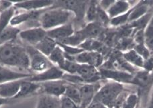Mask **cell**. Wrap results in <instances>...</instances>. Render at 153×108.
<instances>
[{"instance_id": "32", "label": "cell", "mask_w": 153, "mask_h": 108, "mask_svg": "<svg viewBox=\"0 0 153 108\" xmlns=\"http://www.w3.org/2000/svg\"><path fill=\"white\" fill-rule=\"evenodd\" d=\"M95 22L99 24L100 26H107L109 23H110V18L109 17L108 13L105 12V10L102 9V7L98 5L97 16Z\"/></svg>"}, {"instance_id": "17", "label": "cell", "mask_w": 153, "mask_h": 108, "mask_svg": "<svg viewBox=\"0 0 153 108\" xmlns=\"http://www.w3.org/2000/svg\"><path fill=\"white\" fill-rule=\"evenodd\" d=\"M22 80L9 82L0 85V98L5 99L14 98L20 90Z\"/></svg>"}, {"instance_id": "13", "label": "cell", "mask_w": 153, "mask_h": 108, "mask_svg": "<svg viewBox=\"0 0 153 108\" xmlns=\"http://www.w3.org/2000/svg\"><path fill=\"white\" fill-rule=\"evenodd\" d=\"M74 33V30H73L72 24L68 23L65 25L46 31L47 36L56 40V42H60L62 40L66 39L67 38L71 36Z\"/></svg>"}, {"instance_id": "35", "label": "cell", "mask_w": 153, "mask_h": 108, "mask_svg": "<svg viewBox=\"0 0 153 108\" xmlns=\"http://www.w3.org/2000/svg\"><path fill=\"white\" fill-rule=\"evenodd\" d=\"M132 10L129 11V12H127L126 13H124V14H122L117 16V17H115L112 19H111L110 23L114 26H119L120 24L126 22L127 20L129 19V16L131 12H132Z\"/></svg>"}, {"instance_id": "5", "label": "cell", "mask_w": 153, "mask_h": 108, "mask_svg": "<svg viewBox=\"0 0 153 108\" xmlns=\"http://www.w3.org/2000/svg\"><path fill=\"white\" fill-rule=\"evenodd\" d=\"M65 72L58 67L53 66L40 73L33 74L31 77L28 79L30 81L37 83L51 81L60 80L62 79Z\"/></svg>"}, {"instance_id": "39", "label": "cell", "mask_w": 153, "mask_h": 108, "mask_svg": "<svg viewBox=\"0 0 153 108\" xmlns=\"http://www.w3.org/2000/svg\"><path fill=\"white\" fill-rule=\"evenodd\" d=\"M13 6V4L11 1H0V13L5 12Z\"/></svg>"}, {"instance_id": "24", "label": "cell", "mask_w": 153, "mask_h": 108, "mask_svg": "<svg viewBox=\"0 0 153 108\" xmlns=\"http://www.w3.org/2000/svg\"><path fill=\"white\" fill-rule=\"evenodd\" d=\"M63 95L67 97L68 98L74 102V103L79 106L81 103V94H80V88L76 85L71 84V83H67L66 90Z\"/></svg>"}, {"instance_id": "45", "label": "cell", "mask_w": 153, "mask_h": 108, "mask_svg": "<svg viewBox=\"0 0 153 108\" xmlns=\"http://www.w3.org/2000/svg\"><path fill=\"white\" fill-rule=\"evenodd\" d=\"M75 108H79V107H75Z\"/></svg>"}, {"instance_id": "23", "label": "cell", "mask_w": 153, "mask_h": 108, "mask_svg": "<svg viewBox=\"0 0 153 108\" xmlns=\"http://www.w3.org/2000/svg\"><path fill=\"white\" fill-rule=\"evenodd\" d=\"M129 7V4L128 2L124 1H115L108 10V14L110 19H112L128 12Z\"/></svg>"}, {"instance_id": "34", "label": "cell", "mask_w": 153, "mask_h": 108, "mask_svg": "<svg viewBox=\"0 0 153 108\" xmlns=\"http://www.w3.org/2000/svg\"><path fill=\"white\" fill-rule=\"evenodd\" d=\"M144 41L149 50H153V27L150 24L144 34Z\"/></svg>"}, {"instance_id": "15", "label": "cell", "mask_w": 153, "mask_h": 108, "mask_svg": "<svg viewBox=\"0 0 153 108\" xmlns=\"http://www.w3.org/2000/svg\"><path fill=\"white\" fill-rule=\"evenodd\" d=\"M101 77H103L108 79L114 80L117 83H132L134 77L131 74L123 71H112L107 69H102L100 70Z\"/></svg>"}, {"instance_id": "21", "label": "cell", "mask_w": 153, "mask_h": 108, "mask_svg": "<svg viewBox=\"0 0 153 108\" xmlns=\"http://www.w3.org/2000/svg\"><path fill=\"white\" fill-rule=\"evenodd\" d=\"M36 108H61L60 98L42 94L38 99Z\"/></svg>"}, {"instance_id": "30", "label": "cell", "mask_w": 153, "mask_h": 108, "mask_svg": "<svg viewBox=\"0 0 153 108\" xmlns=\"http://www.w3.org/2000/svg\"><path fill=\"white\" fill-rule=\"evenodd\" d=\"M79 66H80V64L76 63V61L66 59L64 64L61 67H59V68L64 72H66L68 74L76 75Z\"/></svg>"}, {"instance_id": "28", "label": "cell", "mask_w": 153, "mask_h": 108, "mask_svg": "<svg viewBox=\"0 0 153 108\" xmlns=\"http://www.w3.org/2000/svg\"><path fill=\"white\" fill-rule=\"evenodd\" d=\"M124 58L130 63L133 64L134 65L143 67L144 66V59L136 52L135 50H132L129 52L124 54Z\"/></svg>"}, {"instance_id": "43", "label": "cell", "mask_w": 153, "mask_h": 108, "mask_svg": "<svg viewBox=\"0 0 153 108\" xmlns=\"http://www.w3.org/2000/svg\"><path fill=\"white\" fill-rule=\"evenodd\" d=\"M149 108H153V103H151V105H150Z\"/></svg>"}, {"instance_id": "16", "label": "cell", "mask_w": 153, "mask_h": 108, "mask_svg": "<svg viewBox=\"0 0 153 108\" xmlns=\"http://www.w3.org/2000/svg\"><path fill=\"white\" fill-rule=\"evenodd\" d=\"M45 10L38 11H30V12H26L18 13L13 16L10 22V26L13 27H17L18 26L26 23L30 20H39L40 16Z\"/></svg>"}, {"instance_id": "8", "label": "cell", "mask_w": 153, "mask_h": 108, "mask_svg": "<svg viewBox=\"0 0 153 108\" xmlns=\"http://www.w3.org/2000/svg\"><path fill=\"white\" fill-rule=\"evenodd\" d=\"M33 74L28 72L16 71L9 67L0 64V85L18 80L28 79Z\"/></svg>"}, {"instance_id": "20", "label": "cell", "mask_w": 153, "mask_h": 108, "mask_svg": "<svg viewBox=\"0 0 153 108\" xmlns=\"http://www.w3.org/2000/svg\"><path fill=\"white\" fill-rule=\"evenodd\" d=\"M80 33L83 35L85 40L95 39V38L99 36L102 34V26L97 22L89 23L87 25L81 30Z\"/></svg>"}, {"instance_id": "18", "label": "cell", "mask_w": 153, "mask_h": 108, "mask_svg": "<svg viewBox=\"0 0 153 108\" xmlns=\"http://www.w3.org/2000/svg\"><path fill=\"white\" fill-rule=\"evenodd\" d=\"M40 88V83L30 81L28 79H24L21 83L20 90L13 99H18L28 96L31 94L39 91Z\"/></svg>"}, {"instance_id": "3", "label": "cell", "mask_w": 153, "mask_h": 108, "mask_svg": "<svg viewBox=\"0 0 153 108\" xmlns=\"http://www.w3.org/2000/svg\"><path fill=\"white\" fill-rule=\"evenodd\" d=\"M122 91L123 87L120 83L115 81L108 83L97 91L94 100L100 102L108 108L112 107Z\"/></svg>"}, {"instance_id": "40", "label": "cell", "mask_w": 153, "mask_h": 108, "mask_svg": "<svg viewBox=\"0 0 153 108\" xmlns=\"http://www.w3.org/2000/svg\"><path fill=\"white\" fill-rule=\"evenodd\" d=\"M143 67L146 71H151L153 69V58H149L144 61Z\"/></svg>"}, {"instance_id": "31", "label": "cell", "mask_w": 153, "mask_h": 108, "mask_svg": "<svg viewBox=\"0 0 153 108\" xmlns=\"http://www.w3.org/2000/svg\"><path fill=\"white\" fill-rule=\"evenodd\" d=\"M151 77L149 71H141L136 75V77H134L133 83L141 85L146 86L151 81Z\"/></svg>"}, {"instance_id": "25", "label": "cell", "mask_w": 153, "mask_h": 108, "mask_svg": "<svg viewBox=\"0 0 153 108\" xmlns=\"http://www.w3.org/2000/svg\"><path fill=\"white\" fill-rule=\"evenodd\" d=\"M16 8L13 5L5 12L0 13V34L10 25V22L13 16H15Z\"/></svg>"}, {"instance_id": "19", "label": "cell", "mask_w": 153, "mask_h": 108, "mask_svg": "<svg viewBox=\"0 0 153 108\" xmlns=\"http://www.w3.org/2000/svg\"><path fill=\"white\" fill-rule=\"evenodd\" d=\"M56 47L57 42L56 40L46 36L39 43H38L34 47L42 55L46 56V57H48Z\"/></svg>"}, {"instance_id": "4", "label": "cell", "mask_w": 153, "mask_h": 108, "mask_svg": "<svg viewBox=\"0 0 153 108\" xmlns=\"http://www.w3.org/2000/svg\"><path fill=\"white\" fill-rule=\"evenodd\" d=\"M26 49L30 59V69L40 73L53 67L48 57L42 55L36 48L32 46H26Z\"/></svg>"}, {"instance_id": "14", "label": "cell", "mask_w": 153, "mask_h": 108, "mask_svg": "<svg viewBox=\"0 0 153 108\" xmlns=\"http://www.w3.org/2000/svg\"><path fill=\"white\" fill-rule=\"evenodd\" d=\"M79 88H80L81 103L79 107L86 108L94 101L97 91L95 86L92 83H84Z\"/></svg>"}, {"instance_id": "26", "label": "cell", "mask_w": 153, "mask_h": 108, "mask_svg": "<svg viewBox=\"0 0 153 108\" xmlns=\"http://www.w3.org/2000/svg\"><path fill=\"white\" fill-rule=\"evenodd\" d=\"M79 48L85 51L100 53L103 50V45L102 43L95 39H88L84 41L79 46Z\"/></svg>"}, {"instance_id": "42", "label": "cell", "mask_w": 153, "mask_h": 108, "mask_svg": "<svg viewBox=\"0 0 153 108\" xmlns=\"http://www.w3.org/2000/svg\"><path fill=\"white\" fill-rule=\"evenodd\" d=\"M8 99H3L0 98V107L2 106L3 105H5L7 103Z\"/></svg>"}, {"instance_id": "36", "label": "cell", "mask_w": 153, "mask_h": 108, "mask_svg": "<svg viewBox=\"0 0 153 108\" xmlns=\"http://www.w3.org/2000/svg\"><path fill=\"white\" fill-rule=\"evenodd\" d=\"M138 98L135 94H131L127 97L122 108H135L137 104Z\"/></svg>"}, {"instance_id": "33", "label": "cell", "mask_w": 153, "mask_h": 108, "mask_svg": "<svg viewBox=\"0 0 153 108\" xmlns=\"http://www.w3.org/2000/svg\"><path fill=\"white\" fill-rule=\"evenodd\" d=\"M147 12V6L146 5H141V6L136 7V9H133L131 12L129 20L130 21H135L136 20H138L139 18H141L143 17L144 14Z\"/></svg>"}, {"instance_id": "44", "label": "cell", "mask_w": 153, "mask_h": 108, "mask_svg": "<svg viewBox=\"0 0 153 108\" xmlns=\"http://www.w3.org/2000/svg\"><path fill=\"white\" fill-rule=\"evenodd\" d=\"M151 25L153 27V19H152V22H151Z\"/></svg>"}, {"instance_id": "1", "label": "cell", "mask_w": 153, "mask_h": 108, "mask_svg": "<svg viewBox=\"0 0 153 108\" xmlns=\"http://www.w3.org/2000/svg\"><path fill=\"white\" fill-rule=\"evenodd\" d=\"M0 64L11 69H30V59L26 47L16 41L1 45L0 47Z\"/></svg>"}, {"instance_id": "2", "label": "cell", "mask_w": 153, "mask_h": 108, "mask_svg": "<svg viewBox=\"0 0 153 108\" xmlns=\"http://www.w3.org/2000/svg\"><path fill=\"white\" fill-rule=\"evenodd\" d=\"M72 12L60 7L51 8L44 11L40 16V27L46 31L50 30L57 27L67 24L71 16Z\"/></svg>"}, {"instance_id": "9", "label": "cell", "mask_w": 153, "mask_h": 108, "mask_svg": "<svg viewBox=\"0 0 153 108\" xmlns=\"http://www.w3.org/2000/svg\"><path fill=\"white\" fill-rule=\"evenodd\" d=\"M75 61L79 64H89L97 68L102 64L103 56L97 52L83 51L75 56Z\"/></svg>"}, {"instance_id": "37", "label": "cell", "mask_w": 153, "mask_h": 108, "mask_svg": "<svg viewBox=\"0 0 153 108\" xmlns=\"http://www.w3.org/2000/svg\"><path fill=\"white\" fill-rule=\"evenodd\" d=\"M61 108H75L78 107L71 99L68 98L65 95H62L60 98Z\"/></svg>"}, {"instance_id": "22", "label": "cell", "mask_w": 153, "mask_h": 108, "mask_svg": "<svg viewBox=\"0 0 153 108\" xmlns=\"http://www.w3.org/2000/svg\"><path fill=\"white\" fill-rule=\"evenodd\" d=\"M20 30L17 27L9 26L0 34V46L6 43L16 41L20 32Z\"/></svg>"}, {"instance_id": "38", "label": "cell", "mask_w": 153, "mask_h": 108, "mask_svg": "<svg viewBox=\"0 0 153 108\" xmlns=\"http://www.w3.org/2000/svg\"><path fill=\"white\" fill-rule=\"evenodd\" d=\"M135 51L139 55L141 56L143 59H148L149 57V50L148 48L146 47V45L144 44H138L136 47Z\"/></svg>"}, {"instance_id": "27", "label": "cell", "mask_w": 153, "mask_h": 108, "mask_svg": "<svg viewBox=\"0 0 153 108\" xmlns=\"http://www.w3.org/2000/svg\"><path fill=\"white\" fill-rule=\"evenodd\" d=\"M48 58L52 63L56 64L58 67H61L64 64L65 61H66L64 51L59 46H58V44Z\"/></svg>"}, {"instance_id": "29", "label": "cell", "mask_w": 153, "mask_h": 108, "mask_svg": "<svg viewBox=\"0 0 153 108\" xmlns=\"http://www.w3.org/2000/svg\"><path fill=\"white\" fill-rule=\"evenodd\" d=\"M97 7L98 5L97 2L94 1H91L88 5H87L85 15V18L89 23L95 22L97 16Z\"/></svg>"}, {"instance_id": "6", "label": "cell", "mask_w": 153, "mask_h": 108, "mask_svg": "<svg viewBox=\"0 0 153 108\" xmlns=\"http://www.w3.org/2000/svg\"><path fill=\"white\" fill-rule=\"evenodd\" d=\"M47 36L46 31L42 27L38 26L20 31L18 37L28 43L29 46L35 47L38 43Z\"/></svg>"}, {"instance_id": "46", "label": "cell", "mask_w": 153, "mask_h": 108, "mask_svg": "<svg viewBox=\"0 0 153 108\" xmlns=\"http://www.w3.org/2000/svg\"><path fill=\"white\" fill-rule=\"evenodd\" d=\"M0 47H1V46H0Z\"/></svg>"}, {"instance_id": "7", "label": "cell", "mask_w": 153, "mask_h": 108, "mask_svg": "<svg viewBox=\"0 0 153 108\" xmlns=\"http://www.w3.org/2000/svg\"><path fill=\"white\" fill-rule=\"evenodd\" d=\"M40 88L39 91L43 94L61 98L64 95L66 90L67 83L62 79L40 83Z\"/></svg>"}, {"instance_id": "10", "label": "cell", "mask_w": 153, "mask_h": 108, "mask_svg": "<svg viewBox=\"0 0 153 108\" xmlns=\"http://www.w3.org/2000/svg\"><path fill=\"white\" fill-rule=\"evenodd\" d=\"M54 4V1L51 0H38V1L33 0V1H20L13 5L16 8L26 10V12H30V11L43 10L53 5Z\"/></svg>"}, {"instance_id": "12", "label": "cell", "mask_w": 153, "mask_h": 108, "mask_svg": "<svg viewBox=\"0 0 153 108\" xmlns=\"http://www.w3.org/2000/svg\"><path fill=\"white\" fill-rule=\"evenodd\" d=\"M60 8L70 11L75 13L79 18H83L85 15L87 2L86 1H59Z\"/></svg>"}, {"instance_id": "41", "label": "cell", "mask_w": 153, "mask_h": 108, "mask_svg": "<svg viewBox=\"0 0 153 108\" xmlns=\"http://www.w3.org/2000/svg\"><path fill=\"white\" fill-rule=\"evenodd\" d=\"M86 108H108V107H106L105 105L100 103L99 101H96L94 100L91 102V104Z\"/></svg>"}, {"instance_id": "11", "label": "cell", "mask_w": 153, "mask_h": 108, "mask_svg": "<svg viewBox=\"0 0 153 108\" xmlns=\"http://www.w3.org/2000/svg\"><path fill=\"white\" fill-rule=\"evenodd\" d=\"M76 75H78L83 80L85 83L96 82L101 78L100 72L96 67L89 64H80Z\"/></svg>"}]
</instances>
